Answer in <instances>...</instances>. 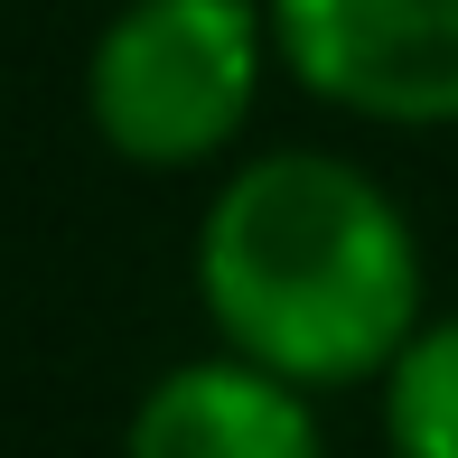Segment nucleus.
Masks as SVG:
<instances>
[{
	"mask_svg": "<svg viewBox=\"0 0 458 458\" xmlns=\"http://www.w3.org/2000/svg\"><path fill=\"white\" fill-rule=\"evenodd\" d=\"M384 449L393 458H458V309L421 318L384 365Z\"/></svg>",
	"mask_w": 458,
	"mask_h": 458,
	"instance_id": "39448f33",
	"label": "nucleus"
},
{
	"mask_svg": "<svg viewBox=\"0 0 458 458\" xmlns=\"http://www.w3.org/2000/svg\"><path fill=\"white\" fill-rule=\"evenodd\" d=\"M197 309L234 356L309 393L384 384L430 318L411 216L337 150H262L197 216Z\"/></svg>",
	"mask_w": 458,
	"mask_h": 458,
	"instance_id": "f257e3e1",
	"label": "nucleus"
},
{
	"mask_svg": "<svg viewBox=\"0 0 458 458\" xmlns=\"http://www.w3.org/2000/svg\"><path fill=\"white\" fill-rule=\"evenodd\" d=\"M262 10L309 103L374 131L458 122V0H262Z\"/></svg>",
	"mask_w": 458,
	"mask_h": 458,
	"instance_id": "7ed1b4c3",
	"label": "nucleus"
},
{
	"mask_svg": "<svg viewBox=\"0 0 458 458\" xmlns=\"http://www.w3.org/2000/svg\"><path fill=\"white\" fill-rule=\"evenodd\" d=\"M122 458H327L309 384L253 356H187L131 403Z\"/></svg>",
	"mask_w": 458,
	"mask_h": 458,
	"instance_id": "20e7f679",
	"label": "nucleus"
},
{
	"mask_svg": "<svg viewBox=\"0 0 458 458\" xmlns=\"http://www.w3.org/2000/svg\"><path fill=\"white\" fill-rule=\"evenodd\" d=\"M281 66L262 0H122L85 56V122L131 169H206Z\"/></svg>",
	"mask_w": 458,
	"mask_h": 458,
	"instance_id": "f03ea898",
	"label": "nucleus"
}]
</instances>
